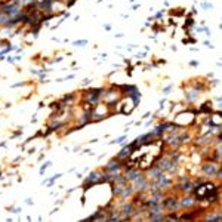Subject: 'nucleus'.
Listing matches in <instances>:
<instances>
[{
    "mask_svg": "<svg viewBox=\"0 0 222 222\" xmlns=\"http://www.w3.org/2000/svg\"><path fill=\"white\" fill-rule=\"evenodd\" d=\"M206 221H209V222H221V213H219V212H216L215 215L207 216V218H206Z\"/></svg>",
    "mask_w": 222,
    "mask_h": 222,
    "instance_id": "8",
    "label": "nucleus"
},
{
    "mask_svg": "<svg viewBox=\"0 0 222 222\" xmlns=\"http://www.w3.org/2000/svg\"><path fill=\"white\" fill-rule=\"evenodd\" d=\"M74 45H80V46H84V45H87V42H86V40H80V42H76Z\"/></svg>",
    "mask_w": 222,
    "mask_h": 222,
    "instance_id": "10",
    "label": "nucleus"
},
{
    "mask_svg": "<svg viewBox=\"0 0 222 222\" xmlns=\"http://www.w3.org/2000/svg\"><path fill=\"white\" fill-rule=\"evenodd\" d=\"M135 213V203H128L123 206V210H122V215H125L126 218L125 219H129L132 218V215Z\"/></svg>",
    "mask_w": 222,
    "mask_h": 222,
    "instance_id": "5",
    "label": "nucleus"
},
{
    "mask_svg": "<svg viewBox=\"0 0 222 222\" xmlns=\"http://www.w3.org/2000/svg\"><path fill=\"white\" fill-rule=\"evenodd\" d=\"M126 139V136H120L119 139H116V141H113V142H110V144H120L122 141H125Z\"/></svg>",
    "mask_w": 222,
    "mask_h": 222,
    "instance_id": "9",
    "label": "nucleus"
},
{
    "mask_svg": "<svg viewBox=\"0 0 222 222\" xmlns=\"http://www.w3.org/2000/svg\"><path fill=\"white\" fill-rule=\"evenodd\" d=\"M125 176H126L128 182H129V181H132V182H133V181H135L138 176H141V172H139L138 169H133V167H130V170H128V173H126Z\"/></svg>",
    "mask_w": 222,
    "mask_h": 222,
    "instance_id": "6",
    "label": "nucleus"
},
{
    "mask_svg": "<svg viewBox=\"0 0 222 222\" xmlns=\"http://www.w3.org/2000/svg\"><path fill=\"white\" fill-rule=\"evenodd\" d=\"M133 150H135V148H133V144H129V145H126V147H125V148H123L120 153H119L117 159H119L120 161L126 160V159H128V157H129V156L133 153Z\"/></svg>",
    "mask_w": 222,
    "mask_h": 222,
    "instance_id": "4",
    "label": "nucleus"
},
{
    "mask_svg": "<svg viewBox=\"0 0 222 222\" xmlns=\"http://www.w3.org/2000/svg\"><path fill=\"white\" fill-rule=\"evenodd\" d=\"M179 203H181V207H188V206L192 207V206H194V198H191V197L187 195V197H184Z\"/></svg>",
    "mask_w": 222,
    "mask_h": 222,
    "instance_id": "7",
    "label": "nucleus"
},
{
    "mask_svg": "<svg viewBox=\"0 0 222 222\" xmlns=\"http://www.w3.org/2000/svg\"><path fill=\"white\" fill-rule=\"evenodd\" d=\"M201 169H203V172H204L206 175L215 176V175L218 173V170H219V166H216L215 163H204V164L201 166Z\"/></svg>",
    "mask_w": 222,
    "mask_h": 222,
    "instance_id": "3",
    "label": "nucleus"
},
{
    "mask_svg": "<svg viewBox=\"0 0 222 222\" xmlns=\"http://www.w3.org/2000/svg\"><path fill=\"white\" fill-rule=\"evenodd\" d=\"M122 169V161L119 160V159H114V160H111L107 166H105V170L108 172V173H111V175H117L119 173V170Z\"/></svg>",
    "mask_w": 222,
    "mask_h": 222,
    "instance_id": "2",
    "label": "nucleus"
},
{
    "mask_svg": "<svg viewBox=\"0 0 222 222\" xmlns=\"http://www.w3.org/2000/svg\"><path fill=\"white\" fill-rule=\"evenodd\" d=\"M192 192L195 194L197 200H207V201L213 203V200L216 198V194H219V187H216L212 182L201 181V185L200 187H194Z\"/></svg>",
    "mask_w": 222,
    "mask_h": 222,
    "instance_id": "1",
    "label": "nucleus"
}]
</instances>
